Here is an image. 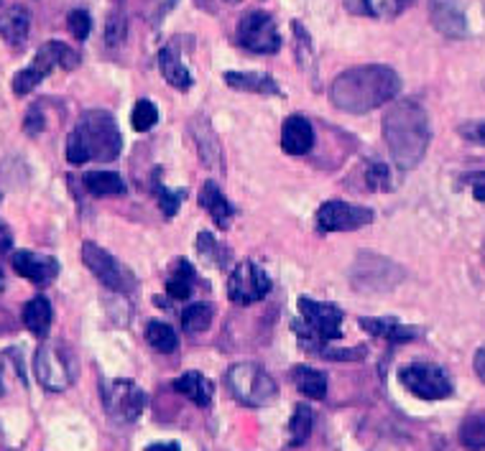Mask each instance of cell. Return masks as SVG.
I'll return each instance as SVG.
<instances>
[{"instance_id":"6da1fadb","label":"cell","mask_w":485,"mask_h":451,"mask_svg":"<svg viewBox=\"0 0 485 451\" xmlns=\"http://www.w3.org/2000/svg\"><path fill=\"white\" fill-rule=\"evenodd\" d=\"M401 93V77L386 64L352 67L330 85L332 105L343 113L363 115L391 102Z\"/></svg>"},{"instance_id":"7a4b0ae2","label":"cell","mask_w":485,"mask_h":451,"mask_svg":"<svg viewBox=\"0 0 485 451\" xmlns=\"http://www.w3.org/2000/svg\"><path fill=\"white\" fill-rule=\"evenodd\" d=\"M384 138L399 169H416L427 156L432 138L427 110L416 100L393 102L384 115Z\"/></svg>"},{"instance_id":"3957f363","label":"cell","mask_w":485,"mask_h":451,"mask_svg":"<svg viewBox=\"0 0 485 451\" xmlns=\"http://www.w3.org/2000/svg\"><path fill=\"white\" fill-rule=\"evenodd\" d=\"M123 150V135L116 117L105 110H90L79 117L77 128L67 138V161L82 166L90 158L113 161Z\"/></svg>"},{"instance_id":"277c9868","label":"cell","mask_w":485,"mask_h":451,"mask_svg":"<svg viewBox=\"0 0 485 451\" xmlns=\"http://www.w3.org/2000/svg\"><path fill=\"white\" fill-rule=\"evenodd\" d=\"M299 314H302V321H294V332L299 334L302 344L317 352V347H327L330 339L343 337V309H337L335 303H319L314 299H299Z\"/></svg>"},{"instance_id":"5b68a950","label":"cell","mask_w":485,"mask_h":451,"mask_svg":"<svg viewBox=\"0 0 485 451\" xmlns=\"http://www.w3.org/2000/svg\"><path fill=\"white\" fill-rule=\"evenodd\" d=\"M77 64H79L77 52H75L72 46H67L64 41L52 38V41H46L39 52H36V57L31 61V67L20 69L19 75L13 77V93L28 94L31 90H36L41 82L52 75L54 69H59V67H61V69H75Z\"/></svg>"},{"instance_id":"8992f818","label":"cell","mask_w":485,"mask_h":451,"mask_svg":"<svg viewBox=\"0 0 485 451\" xmlns=\"http://www.w3.org/2000/svg\"><path fill=\"white\" fill-rule=\"evenodd\" d=\"M225 383L230 388V393L243 403V406H251V408H261L271 400L276 395V383L271 375L255 365V362H238L228 370Z\"/></svg>"},{"instance_id":"52a82bcc","label":"cell","mask_w":485,"mask_h":451,"mask_svg":"<svg viewBox=\"0 0 485 451\" xmlns=\"http://www.w3.org/2000/svg\"><path fill=\"white\" fill-rule=\"evenodd\" d=\"M34 373L36 380L46 391H67L72 383H75V358L72 352L59 344V342H46L36 350V358H34Z\"/></svg>"},{"instance_id":"ba28073f","label":"cell","mask_w":485,"mask_h":451,"mask_svg":"<svg viewBox=\"0 0 485 451\" xmlns=\"http://www.w3.org/2000/svg\"><path fill=\"white\" fill-rule=\"evenodd\" d=\"M100 395H102V406H105L108 415L117 423L136 421L146 408V393L138 388L133 380H120V377L105 380L102 388H100Z\"/></svg>"},{"instance_id":"9c48e42d","label":"cell","mask_w":485,"mask_h":451,"mask_svg":"<svg viewBox=\"0 0 485 451\" xmlns=\"http://www.w3.org/2000/svg\"><path fill=\"white\" fill-rule=\"evenodd\" d=\"M82 261L105 288L117 291V294H131L136 288V276L125 265L117 263L116 258L108 250H102L100 245L90 243V240L82 245Z\"/></svg>"},{"instance_id":"30bf717a","label":"cell","mask_w":485,"mask_h":451,"mask_svg":"<svg viewBox=\"0 0 485 451\" xmlns=\"http://www.w3.org/2000/svg\"><path fill=\"white\" fill-rule=\"evenodd\" d=\"M399 380L408 393L422 400H442L452 395V383L440 365L432 362H411L399 370Z\"/></svg>"},{"instance_id":"8fae6325","label":"cell","mask_w":485,"mask_h":451,"mask_svg":"<svg viewBox=\"0 0 485 451\" xmlns=\"http://www.w3.org/2000/svg\"><path fill=\"white\" fill-rule=\"evenodd\" d=\"M235 38L253 54H276L281 49V34L276 28V20L263 11H251L238 20Z\"/></svg>"},{"instance_id":"7c38bea8","label":"cell","mask_w":485,"mask_h":451,"mask_svg":"<svg viewBox=\"0 0 485 451\" xmlns=\"http://www.w3.org/2000/svg\"><path fill=\"white\" fill-rule=\"evenodd\" d=\"M271 291V278L266 276V270L253 261H243L240 265H235V270L230 273L228 281V296L233 303L240 306H251L269 296Z\"/></svg>"},{"instance_id":"4fadbf2b","label":"cell","mask_w":485,"mask_h":451,"mask_svg":"<svg viewBox=\"0 0 485 451\" xmlns=\"http://www.w3.org/2000/svg\"><path fill=\"white\" fill-rule=\"evenodd\" d=\"M373 222V209L348 205L330 199L317 209V230L319 232H352Z\"/></svg>"},{"instance_id":"5bb4252c","label":"cell","mask_w":485,"mask_h":451,"mask_svg":"<svg viewBox=\"0 0 485 451\" xmlns=\"http://www.w3.org/2000/svg\"><path fill=\"white\" fill-rule=\"evenodd\" d=\"M432 26L447 38H463L467 34V20L457 0H429Z\"/></svg>"},{"instance_id":"9a60e30c","label":"cell","mask_w":485,"mask_h":451,"mask_svg":"<svg viewBox=\"0 0 485 451\" xmlns=\"http://www.w3.org/2000/svg\"><path fill=\"white\" fill-rule=\"evenodd\" d=\"M13 270L26 281L46 286L59 276V263L49 255H39V253H31V250H19V253H13Z\"/></svg>"},{"instance_id":"2e32d148","label":"cell","mask_w":485,"mask_h":451,"mask_svg":"<svg viewBox=\"0 0 485 451\" xmlns=\"http://www.w3.org/2000/svg\"><path fill=\"white\" fill-rule=\"evenodd\" d=\"M314 146V128L307 117L302 115H289L284 120V128H281V149L289 156H304L310 153Z\"/></svg>"},{"instance_id":"e0dca14e","label":"cell","mask_w":485,"mask_h":451,"mask_svg":"<svg viewBox=\"0 0 485 451\" xmlns=\"http://www.w3.org/2000/svg\"><path fill=\"white\" fill-rule=\"evenodd\" d=\"M31 31V13L23 5H11L0 13V36L8 46L20 49Z\"/></svg>"},{"instance_id":"ac0fdd59","label":"cell","mask_w":485,"mask_h":451,"mask_svg":"<svg viewBox=\"0 0 485 451\" xmlns=\"http://www.w3.org/2000/svg\"><path fill=\"white\" fill-rule=\"evenodd\" d=\"M199 205L210 212V217L214 220V225L228 230L235 217V207L228 202V197L222 194V189L217 187L214 181H205L199 189Z\"/></svg>"},{"instance_id":"d6986e66","label":"cell","mask_w":485,"mask_h":451,"mask_svg":"<svg viewBox=\"0 0 485 451\" xmlns=\"http://www.w3.org/2000/svg\"><path fill=\"white\" fill-rule=\"evenodd\" d=\"M358 324L363 326V332H368L373 337L388 339L391 344H401V342H411L419 337L416 326H407L396 319H373V317H363L358 319Z\"/></svg>"},{"instance_id":"ffe728a7","label":"cell","mask_w":485,"mask_h":451,"mask_svg":"<svg viewBox=\"0 0 485 451\" xmlns=\"http://www.w3.org/2000/svg\"><path fill=\"white\" fill-rule=\"evenodd\" d=\"M228 82V87L240 90V93H253V94H276L281 97V87L271 75H263V72H225L222 77Z\"/></svg>"},{"instance_id":"44dd1931","label":"cell","mask_w":485,"mask_h":451,"mask_svg":"<svg viewBox=\"0 0 485 451\" xmlns=\"http://www.w3.org/2000/svg\"><path fill=\"white\" fill-rule=\"evenodd\" d=\"M158 69H161V77L179 90V93H187V90H192L194 85V77L192 72L184 67V61L176 57L174 49L172 46H164L161 52H158Z\"/></svg>"},{"instance_id":"7402d4cb","label":"cell","mask_w":485,"mask_h":451,"mask_svg":"<svg viewBox=\"0 0 485 451\" xmlns=\"http://www.w3.org/2000/svg\"><path fill=\"white\" fill-rule=\"evenodd\" d=\"M192 135L202 164H205L207 169H220L222 149H220V141H217V135H214V131L210 128V123H207V120H197V123H192Z\"/></svg>"},{"instance_id":"603a6c76","label":"cell","mask_w":485,"mask_h":451,"mask_svg":"<svg viewBox=\"0 0 485 451\" xmlns=\"http://www.w3.org/2000/svg\"><path fill=\"white\" fill-rule=\"evenodd\" d=\"M174 391L179 395H184V398H190L197 408H207V406H210V400H213V383L202 375V373H197V370H192V373H184L182 377H176Z\"/></svg>"},{"instance_id":"cb8c5ba5","label":"cell","mask_w":485,"mask_h":451,"mask_svg":"<svg viewBox=\"0 0 485 451\" xmlns=\"http://www.w3.org/2000/svg\"><path fill=\"white\" fill-rule=\"evenodd\" d=\"M82 184L93 197H120L128 189L125 179L116 171H87L82 176Z\"/></svg>"},{"instance_id":"d4e9b609","label":"cell","mask_w":485,"mask_h":451,"mask_svg":"<svg viewBox=\"0 0 485 451\" xmlns=\"http://www.w3.org/2000/svg\"><path fill=\"white\" fill-rule=\"evenodd\" d=\"M52 317H54L52 314V303H49V299H44V296H36V299H31L23 306V324L28 326V332L34 337L44 339L49 334Z\"/></svg>"},{"instance_id":"484cf974","label":"cell","mask_w":485,"mask_h":451,"mask_svg":"<svg viewBox=\"0 0 485 451\" xmlns=\"http://www.w3.org/2000/svg\"><path fill=\"white\" fill-rule=\"evenodd\" d=\"M291 380L296 385V391L302 395H307L311 400H322L327 395V375L314 370V367H307V365H296L291 370Z\"/></svg>"},{"instance_id":"4316f807","label":"cell","mask_w":485,"mask_h":451,"mask_svg":"<svg viewBox=\"0 0 485 451\" xmlns=\"http://www.w3.org/2000/svg\"><path fill=\"white\" fill-rule=\"evenodd\" d=\"M194 286V268L190 261H176L166 276V294L169 299L184 301L190 299Z\"/></svg>"},{"instance_id":"83f0119b","label":"cell","mask_w":485,"mask_h":451,"mask_svg":"<svg viewBox=\"0 0 485 451\" xmlns=\"http://www.w3.org/2000/svg\"><path fill=\"white\" fill-rule=\"evenodd\" d=\"M146 342L154 347L156 352H161V355H172L176 347H179L176 332L169 324H164V321H149L146 324Z\"/></svg>"},{"instance_id":"f1b7e54d","label":"cell","mask_w":485,"mask_h":451,"mask_svg":"<svg viewBox=\"0 0 485 451\" xmlns=\"http://www.w3.org/2000/svg\"><path fill=\"white\" fill-rule=\"evenodd\" d=\"M291 28H294V52H296L299 67H302L304 72H310L311 79H317V72H314L317 61H314V49H311L310 31H307L299 20H294Z\"/></svg>"},{"instance_id":"f546056e","label":"cell","mask_w":485,"mask_h":451,"mask_svg":"<svg viewBox=\"0 0 485 451\" xmlns=\"http://www.w3.org/2000/svg\"><path fill=\"white\" fill-rule=\"evenodd\" d=\"M311 426H314V414L310 406H304V403L294 406L289 421V447H302L310 439Z\"/></svg>"},{"instance_id":"4dcf8cb0","label":"cell","mask_w":485,"mask_h":451,"mask_svg":"<svg viewBox=\"0 0 485 451\" xmlns=\"http://www.w3.org/2000/svg\"><path fill=\"white\" fill-rule=\"evenodd\" d=\"M213 317H214L213 306L205 303V301H199V303H192V306H187V309L182 311V326H184L190 334H197V332L210 329Z\"/></svg>"},{"instance_id":"1f68e13d","label":"cell","mask_w":485,"mask_h":451,"mask_svg":"<svg viewBox=\"0 0 485 451\" xmlns=\"http://www.w3.org/2000/svg\"><path fill=\"white\" fill-rule=\"evenodd\" d=\"M414 0H363L360 13L373 16V19H396L407 11Z\"/></svg>"},{"instance_id":"d6a6232c","label":"cell","mask_w":485,"mask_h":451,"mask_svg":"<svg viewBox=\"0 0 485 451\" xmlns=\"http://www.w3.org/2000/svg\"><path fill=\"white\" fill-rule=\"evenodd\" d=\"M131 123H133V131L149 133L158 123V108L151 100H138L131 113Z\"/></svg>"},{"instance_id":"836d02e7","label":"cell","mask_w":485,"mask_h":451,"mask_svg":"<svg viewBox=\"0 0 485 451\" xmlns=\"http://www.w3.org/2000/svg\"><path fill=\"white\" fill-rule=\"evenodd\" d=\"M460 441L470 451L485 449V421L483 418H467L460 429Z\"/></svg>"},{"instance_id":"e575fe53","label":"cell","mask_w":485,"mask_h":451,"mask_svg":"<svg viewBox=\"0 0 485 451\" xmlns=\"http://www.w3.org/2000/svg\"><path fill=\"white\" fill-rule=\"evenodd\" d=\"M156 191V199H158V207L164 212V217L166 220H172L176 214V209L182 207V202H184V197H187V191L184 189H169L164 187V184H154Z\"/></svg>"},{"instance_id":"d590c367","label":"cell","mask_w":485,"mask_h":451,"mask_svg":"<svg viewBox=\"0 0 485 451\" xmlns=\"http://www.w3.org/2000/svg\"><path fill=\"white\" fill-rule=\"evenodd\" d=\"M197 250H199L202 258L213 261V263L220 265V268L230 261V253H225L210 232H199V235H197Z\"/></svg>"},{"instance_id":"8d00e7d4","label":"cell","mask_w":485,"mask_h":451,"mask_svg":"<svg viewBox=\"0 0 485 451\" xmlns=\"http://www.w3.org/2000/svg\"><path fill=\"white\" fill-rule=\"evenodd\" d=\"M366 181H368V189H373V191L391 189V171H388L386 164H381V161L366 164Z\"/></svg>"},{"instance_id":"74e56055","label":"cell","mask_w":485,"mask_h":451,"mask_svg":"<svg viewBox=\"0 0 485 451\" xmlns=\"http://www.w3.org/2000/svg\"><path fill=\"white\" fill-rule=\"evenodd\" d=\"M125 34H128V20L123 13H110V19L105 23V41H108V46H117V44H123L125 41Z\"/></svg>"},{"instance_id":"f35d334b","label":"cell","mask_w":485,"mask_h":451,"mask_svg":"<svg viewBox=\"0 0 485 451\" xmlns=\"http://www.w3.org/2000/svg\"><path fill=\"white\" fill-rule=\"evenodd\" d=\"M67 26L72 31V36L77 38V41H85V38L90 36V31H93V19H90L87 11H72L69 19H67Z\"/></svg>"},{"instance_id":"ab89813d","label":"cell","mask_w":485,"mask_h":451,"mask_svg":"<svg viewBox=\"0 0 485 451\" xmlns=\"http://www.w3.org/2000/svg\"><path fill=\"white\" fill-rule=\"evenodd\" d=\"M457 133L467 138L470 143H478V146H485V123H465L460 125Z\"/></svg>"},{"instance_id":"60d3db41","label":"cell","mask_w":485,"mask_h":451,"mask_svg":"<svg viewBox=\"0 0 485 451\" xmlns=\"http://www.w3.org/2000/svg\"><path fill=\"white\" fill-rule=\"evenodd\" d=\"M319 358H325V359H363L368 352L366 350H319L317 352Z\"/></svg>"},{"instance_id":"b9f144b4","label":"cell","mask_w":485,"mask_h":451,"mask_svg":"<svg viewBox=\"0 0 485 451\" xmlns=\"http://www.w3.org/2000/svg\"><path fill=\"white\" fill-rule=\"evenodd\" d=\"M23 131L28 133V135H39L44 131V113H41L39 108H31L28 115H26V123H23Z\"/></svg>"},{"instance_id":"7bdbcfd3","label":"cell","mask_w":485,"mask_h":451,"mask_svg":"<svg viewBox=\"0 0 485 451\" xmlns=\"http://www.w3.org/2000/svg\"><path fill=\"white\" fill-rule=\"evenodd\" d=\"M465 181L473 187V197H475L478 202H485V171H481V173H470Z\"/></svg>"},{"instance_id":"ee69618b","label":"cell","mask_w":485,"mask_h":451,"mask_svg":"<svg viewBox=\"0 0 485 451\" xmlns=\"http://www.w3.org/2000/svg\"><path fill=\"white\" fill-rule=\"evenodd\" d=\"M475 373L485 383V344L478 350V355H475Z\"/></svg>"},{"instance_id":"f6af8a7d","label":"cell","mask_w":485,"mask_h":451,"mask_svg":"<svg viewBox=\"0 0 485 451\" xmlns=\"http://www.w3.org/2000/svg\"><path fill=\"white\" fill-rule=\"evenodd\" d=\"M146 451H179L174 441H169V444H151Z\"/></svg>"},{"instance_id":"bcb514c9","label":"cell","mask_w":485,"mask_h":451,"mask_svg":"<svg viewBox=\"0 0 485 451\" xmlns=\"http://www.w3.org/2000/svg\"><path fill=\"white\" fill-rule=\"evenodd\" d=\"M350 5H352V3H360V5H363V0H348ZM358 11H360V8H358Z\"/></svg>"},{"instance_id":"7dc6e473","label":"cell","mask_w":485,"mask_h":451,"mask_svg":"<svg viewBox=\"0 0 485 451\" xmlns=\"http://www.w3.org/2000/svg\"><path fill=\"white\" fill-rule=\"evenodd\" d=\"M0 395H3V380H0Z\"/></svg>"},{"instance_id":"c3c4849f","label":"cell","mask_w":485,"mask_h":451,"mask_svg":"<svg viewBox=\"0 0 485 451\" xmlns=\"http://www.w3.org/2000/svg\"><path fill=\"white\" fill-rule=\"evenodd\" d=\"M228 3H238V0H228Z\"/></svg>"},{"instance_id":"681fc988","label":"cell","mask_w":485,"mask_h":451,"mask_svg":"<svg viewBox=\"0 0 485 451\" xmlns=\"http://www.w3.org/2000/svg\"><path fill=\"white\" fill-rule=\"evenodd\" d=\"M0 199H3V194H0Z\"/></svg>"}]
</instances>
